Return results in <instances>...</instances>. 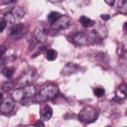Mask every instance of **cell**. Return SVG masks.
Returning a JSON list of instances; mask_svg holds the SVG:
<instances>
[{
	"instance_id": "obj_1",
	"label": "cell",
	"mask_w": 127,
	"mask_h": 127,
	"mask_svg": "<svg viewBox=\"0 0 127 127\" xmlns=\"http://www.w3.org/2000/svg\"><path fill=\"white\" fill-rule=\"evenodd\" d=\"M59 94V87L56 84L48 83L41 87L38 93V100L39 101H47L50 99L55 98Z\"/></svg>"
},
{
	"instance_id": "obj_2",
	"label": "cell",
	"mask_w": 127,
	"mask_h": 127,
	"mask_svg": "<svg viewBox=\"0 0 127 127\" xmlns=\"http://www.w3.org/2000/svg\"><path fill=\"white\" fill-rule=\"evenodd\" d=\"M96 39L95 34L93 33V31L91 32H81V33H76L73 37H72V41L74 44L79 45V46H86V45H90L92 44Z\"/></svg>"
},
{
	"instance_id": "obj_3",
	"label": "cell",
	"mask_w": 127,
	"mask_h": 127,
	"mask_svg": "<svg viewBox=\"0 0 127 127\" xmlns=\"http://www.w3.org/2000/svg\"><path fill=\"white\" fill-rule=\"evenodd\" d=\"M98 117V113L96 111L95 108L91 107V106H85L83 107L79 114H78V118L80 121H82L83 123H86V124H89V123H92L94 122Z\"/></svg>"
},
{
	"instance_id": "obj_4",
	"label": "cell",
	"mask_w": 127,
	"mask_h": 127,
	"mask_svg": "<svg viewBox=\"0 0 127 127\" xmlns=\"http://www.w3.org/2000/svg\"><path fill=\"white\" fill-rule=\"evenodd\" d=\"M25 15V12L24 10L21 8V7H13L11 11H9L5 17H4V20L6 21V23H10V24H14L16 22H18L19 20H21Z\"/></svg>"
},
{
	"instance_id": "obj_5",
	"label": "cell",
	"mask_w": 127,
	"mask_h": 127,
	"mask_svg": "<svg viewBox=\"0 0 127 127\" xmlns=\"http://www.w3.org/2000/svg\"><path fill=\"white\" fill-rule=\"evenodd\" d=\"M35 75H36V72L33 71L32 69L31 70H27L26 72H24L18 79L16 85L18 88L20 87H24L26 85H29V84H32L34 78H35Z\"/></svg>"
},
{
	"instance_id": "obj_6",
	"label": "cell",
	"mask_w": 127,
	"mask_h": 127,
	"mask_svg": "<svg viewBox=\"0 0 127 127\" xmlns=\"http://www.w3.org/2000/svg\"><path fill=\"white\" fill-rule=\"evenodd\" d=\"M70 24V18L68 16L65 15H62L57 21H55L52 24V28L55 31H61V30H64L66 29Z\"/></svg>"
},
{
	"instance_id": "obj_7",
	"label": "cell",
	"mask_w": 127,
	"mask_h": 127,
	"mask_svg": "<svg viewBox=\"0 0 127 127\" xmlns=\"http://www.w3.org/2000/svg\"><path fill=\"white\" fill-rule=\"evenodd\" d=\"M27 27L23 24H15L13 25V27L10 30V36L15 38V39H19L21 38L23 35L26 34L27 32Z\"/></svg>"
},
{
	"instance_id": "obj_8",
	"label": "cell",
	"mask_w": 127,
	"mask_h": 127,
	"mask_svg": "<svg viewBox=\"0 0 127 127\" xmlns=\"http://www.w3.org/2000/svg\"><path fill=\"white\" fill-rule=\"evenodd\" d=\"M15 106V101L12 98H6L0 103V112L2 114L10 113Z\"/></svg>"
},
{
	"instance_id": "obj_9",
	"label": "cell",
	"mask_w": 127,
	"mask_h": 127,
	"mask_svg": "<svg viewBox=\"0 0 127 127\" xmlns=\"http://www.w3.org/2000/svg\"><path fill=\"white\" fill-rule=\"evenodd\" d=\"M34 37L37 39L38 42L44 43L48 38V32L46 31L44 26H38L34 31Z\"/></svg>"
},
{
	"instance_id": "obj_10",
	"label": "cell",
	"mask_w": 127,
	"mask_h": 127,
	"mask_svg": "<svg viewBox=\"0 0 127 127\" xmlns=\"http://www.w3.org/2000/svg\"><path fill=\"white\" fill-rule=\"evenodd\" d=\"M20 88H22L23 95H24V99H25V98L33 97V96H35L36 93H37V89H36L35 85H33V84H29V85H26V86L20 87Z\"/></svg>"
},
{
	"instance_id": "obj_11",
	"label": "cell",
	"mask_w": 127,
	"mask_h": 127,
	"mask_svg": "<svg viewBox=\"0 0 127 127\" xmlns=\"http://www.w3.org/2000/svg\"><path fill=\"white\" fill-rule=\"evenodd\" d=\"M78 65H76L73 63H68L65 64V66L62 69V74L63 75H69L71 73H74L78 70Z\"/></svg>"
},
{
	"instance_id": "obj_12",
	"label": "cell",
	"mask_w": 127,
	"mask_h": 127,
	"mask_svg": "<svg viewBox=\"0 0 127 127\" xmlns=\"http://www.w3.org/2000/svg\"><path fill=\"white\" fill-rule=\"evenodd\" d=\"M53 115V109L50 105H46L44 107V109L42 110V113H41V117L43 120H49Z\"/></svg>"
},
{
	"instance_id": "obj_13",
	"label": "cell",
	"mask_w": 127,
	"mask_h": 127,
	"mask_svg": "<svg viewBox=\"0 0 127 127\" xmlns=\"http://www.w3.org/2000/svg\"><path fill=\"white\" fill-rule=\"evenodd\" d=\"M12 99L14 101H22L24 99V95H23V91L22 88H16L13 92H12Z\"/></svg>"
},
{
	"instance_id": "obj_14",
	"label": "cell",
	"mask_w": 127,
	"mask_h": 127,
	"mask_svg": "<svg viewBox=\"0 0 127 127\" xmlns=\"http://www.w3.org/2000/svg\"><path fill=\"white\" fill-rule=\"evenodd\" d=\"M79 22L85 28H90V27H92L94 25V21L91 20V19H89V18H87L86 16H81L79 18Z\"/></svg>"
},
{
	"instance_id": "obj_15",
	"label": "cell",
	"mask_w": 127,
	"mask_h": 127,
	"mask_svg": "<svg viewBox=\"0 0 127 127\" xmlns=\"http://www.w3.org/2000/svg\"><path fill=\"white\" fill-rule=\"evenodd\" d=\"M57 57H58V52L56 51V50H53V49H50V50H48L47 51V53H46V59L48 60V61H55L56 59H57Z\"/></svg>"
},
{
	"instance_id": "obj_16",
	"label": "cell",
	"mask_w": 127,
	"mask_h": 127,
	"mask_svg": "<svg viewBox=\"0 0 127 127\" xmlns=\"http://www.w3.org/2000/svg\"><path fill=\"white\" fill-rule=\"evenodd\" d=\"M61 16H62V15H61L59 12H51V13L48 15V21L53 24V23H54L55 21H57Z\"/></svg>"
},
{
	"instance_id": "obj_17",
	"label": "cell",
	"mask_w": 127,
	"mask_h": 127,
	"mask_svg": "<svg viewBox=\"0 0 127 127\" xmlns=\"http://www.w3.org/2000/svg\"><path fill=\"white\" fill-rule=\"evenodd\" d=\"M118 6H119V11H120L121 13L125 14V13L127 12V1H125V0L119 1Z\"/></svg>"
},
{
	"instance_id": "obj_18",
	"label": "cell",
	"mask_w": 127,
	"mask_h": 127,
	"mask_svg": "<svg viewBox=\"0 0 127 127\" xmlns=\"http://www.w3.org/2000/svg\"><path fill=\"white\" fill-rule=\"evenodd\" d=\"M93 93H94L95 96H97V97H101V96L104 95L105 90H104V88H102V87H95V88L93 89Z\"/></svg>"
},
{
	"instance_id": "obj_19",
	"label": "cell",
	"mask_w": 127,
	"mask_h": 127,
	"mask_svg": "<svg viewBox=\"0 0 127 127\" xmlns=\"http://www.w3.org/2000/svg\"><path fill=\"white\" fill-rule=\"evenodd\" d=\"M3 74H4L5 77L11 78V77L13 76V74H14V69L11 68V67H7V68H5V69L3 70Z\"/></svg>"
},
{
	"instance_id": "obj_20",
	"label": "cell",
	"mask_w": 127,
	"mask_h": 127,
	"mask_svg": "<svg viewBox=\"0 0 127 127\" xmlns=\"http://www.w3.org/2000/svg\"><path fill=\"white\" fill-rule=\"evenodd\" d=\"M13 87V83L12 82H7V83H5V84H3V90H5V91H9L11 88Z\"/></svg>"
},
{
	"instance_id": "obj_21",
	"label": "cell",
	"mask_w": 127,
	"mask_h": 127,
	"mask_svg": "<svg viewBox=\"0 0 127 127\" xmlns=\"http://www.w3.org/2000/svg\"><path fill=\"white\" fill-rule=\"evenodd\" d=\"M6 26H7L6 21H5L4 19H3V20H1V21H0V33H1V32H3V31L5 30Z\"/></svg>"
},
{
	"instance_id": "obj_22",
	"label": "cell",
	"mask_w": 127,
	"mask_h": 127,
	"mask_svg": "<svg viewBox=\"0 0 127 127\" xmlns=\"http://www.w3.org/2000/svg\"><path fill=\"white\" fill-rule=\"evenodd\" d=\"M119 91H121L123 93V95H126V84L125 83H122L119 86Z\"/></svg>"
},
{
	"instance_id": "obj_23",
	"label": "cell",
	"mask_w": 127,
	"mask_h": 127,
	"mask_svg": "<svg viewBox=\"0 0 127 127\" xmlns=\"http://www.w3.org/2000/svg\"><path fill=\"white\" fill-rule=\"evenodd\" d=\"M34 127H45V124L42 120H37L35 123H34Z\"/></svg>"
},
{
	"instance_id": "obj_24",
	"label": "cell",
	"mask_w": 127,
	"mask_h": 127,
	"mask_svg": "<svg viewBox=\"0 0 127 127\" xmlns=\"http://www.w3.org/2000/svg\"><path fill=\"white\" fill-rule=\"evenodd\" d=\"M6 53V47L5 46H0V58Z\"/></svg>"
},
{
	"instance_id": "obj_25",
	"label": "cell",
	"mask_w": 127,
	"mask_h": 127,
	"mask_svg": "<svg viewBox=\"0 0 127 127\" xmlns=\"http://www.w3.org/2000/svg\"><path fill=\"white\" fill-rule=\"evenodd\" d=\"M100 18H101L102 20H105V21H107V20H109V19H110V16H109L108 14H102V15L100 16Z\"/></svg>"
},
{
	"instance_id": "obj_26",
	"label": "cell",
	"mask_w": 127,
	"mask_h": 127,
	"mask_svg": "<svg viewBox=\"0 0 127 127\" xmlns=\"http://www.w3.org/2000/svg\"><path fill=\"white\" fill-rule=\"evenodd\" d=\"M107 4H109V5H113L114 4V1H111V2H109V1H105Z\"/></svg>"
},
{
	"instance_id": "obj_27",
	"label": "cell",
	"mask_w": 127,
	"mask_h": 127,
	"mask_svg": "<svg viewBox=\"0 0 127 127\" xmlns=\"http://www.w3.org/2000/svg\"><path fill=\"white\" fill-rule=\"evenodd\" d=\"M2 98H3V94L2 92H0V100H2Z\"/></svg>"
},
{
	"instance_id": "obj_28",
	"label": "cell",
	"mask_w": 127,
	"mask_h": 127,
	"mask_svg": "<svg viewBox=\"0 0 127 127\" xmlns=\"http://www.w3.org/2000/svg\"><path fill=\"white\" fill-rule=\"evenodd\" d=\"M2 64H3V61H1V60H0V66H1Z\"/></svg>"
}]
</instances>
